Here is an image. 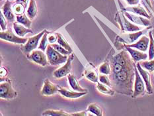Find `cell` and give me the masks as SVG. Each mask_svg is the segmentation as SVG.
Instances as JSON below:
<instances>
[{
    "label": "cell",
    "instance_id": "cell-1",
    "mask_svg": "<svg viewBox=\"0 0 154 116\" xmlns=\"http://www.w3.org/2000/svg\"><path fill=\"white\" fill-rule=\"evenodd\" d=\"M135 66L134 63L126 66L122 71L118 74H112L111 86L114 90L120 94L132 95L133 83L135 80Z\"/></svg>",
    "mask_w": 154,
    "mask_h": 116
},
{
    "label": "cell",
    "instance_id": "cell-2",
    "mask_svg": "<svg viewBox=\"0 0 154 116\" xmlns=\"http://www.w3.org/2000/svg\"><path fill=\"white\" fill-rule=\"evenodd\" d=\"M46 56H47L48 61L50 64L52 66H58L66 63L68 61V56L63 55L59 52L51 45H48L46 49Z\"/></svg>",
    "mask_w": 154,
    "mask_h": 116
},
{
    "label": "cell",
    "instance_id": "cell-3",
    "mask_svg": "<svg viewBox=\"0 0 154 116\" xmlns=\"http://www.w3.org/2000/svg\"><path fill=\"white\" fill-rule=\"evenodd\" d=\"M151 27H149L146 29L142 30V31H136V32H132V33H123L120 36H118L117 38V42H119V44H122V49L123 46L125 45H130L134 43L135 41H136L139 38L141 37V36L145 34L148 31V29Z\"/></svg>",
    "mask_w": 154,
    "mask_h": 116
},
{
    "label": "cell",
    "instance_id": "cell-4",
    "mask_svg": "<svg viewBox=\"0 0 154 116\" xmlns=\"http://www.w3.org/2000/svg\"><path fill=\"white\" fill-rule=\"evenodd\" d=\"M115 20L120 25L121 31L124 33H132L140 31V28L138 25L133 24L132 23L126 19V17L122 11L121 15L119 12L116 13Z\"/></svg>",
    "mask_w": 154,
    "mask_h": 116
},
{
    "label": "cell",
    "instance_id": "cell-5",
    "mask_svg": "<svg viewBox=\"0 0 154 116\" xmlns=\"http://www.w3.org/2000/svg\"><path fill=\"white\" fill-rule=\"evenodd\" d=\"M46 31V30H44V31H42V32L39 33L38 35H36L35 36H31V37L28 38V41H26L25 45L22 46L21 47L23 53H25V55H28L31 52L35 51V50L38 46L40 41H41L42 36L44 35Z\"/></svg>",
    "mask_w": 154,
    "mask_h": 116
},
{
    "label": "cell",
    "instance_id": "cell-6",
    "mask_svg": "<svg viewBox=\"0 0 154 116\" xmlns=\"http://www.w3.org/2000/svg\"><path fill=\"white\" fill-rule=\"evenodd\" d=\"M135 80L134 84V92L132 95V98L138 97L144 94L146 92V84L145 82L142 79L141 75L138 71V68L135 66Z\"/></svg>",
    "mask_w": 154,
    "mask_h": 116
},
{
    "label": "cell",
    "instance_id": "cell-7",
    "mask_svg": "<svg viewBox=\"0 0 154 116\" xmlns=\"http://www.w3.org/2000/svg\"><path fill=\"white\" fill-rule=\"evenodd\" d=\"M0 38L2 40H4L9 42H11L15 44H25L28 41V38H21V36L14 34L11 29L3 31L0 33Z\"/></svg>",
    "mask_w": 154,
    "mask_h": 116
},
{
    "label": "cell",
    "instance_id": "cell-8",
    "mask_svg": "<svg viewBox=\"0 0 154 116\" xmlns=\"http://www.w3.org/2000/svg\"><path fill=\"white\" fill-rule=\"evenodd\" d=\"M17 93L12 88L10 81L2 82L0 85V97L2 99H11L15 98Z\"/></svg>",
    "mask_w": 154,
    "mask_h": 116
},
{
    "label": "cell",
    "instance_id": "cell-9",
    "mask_svg": "<svg viewBox=\"0 0 154 116\" xmlns=\"http://www.w3.org/2000/svg\"><path fill=\"white\" fill-rule=\"evenodd\" d=\"M27 57L31 61L42 66H46L48 63L47 56L41 50H35L27 55Z\"/></svg>",
    "mask_w": 154,
    "mask_h": 116
},
{
    "label": "cell",
    "instance_id": "cell-10",
    "mask_svg": "<svg viewBox=\"0 0 154 116\" xmlns=\"http://www.w3.org/2000/svg\"><path fill=\"white\" fill-rule=\"evenodd\" d=\"M73 57H74V56L72 53L68 56V61L66 62V64L62 66L61 68L57 69L56 71L53 72V75L56 78H62L68 76L69 74V72H71L72 70V61H73Z\"/></svg>",
    "mask_w": 154,
    "mask_h": 116
},
{
    "label": "cell",
    "instance_id": "cell-11",
    "mask_svg": "<svg viewBox=\"0 0 154 116\" xmlns=\"http://www.w3.org/2000/svg\"><path fill=\"white\" fill-rule=\"evenodd\" d=\"M136 65L137 68H138V70L140 75H141V76H142V79L143 80V81H144V82H145L147 93L149 94H153V89L152 85L151 77H150L149 72L143 68H142L141 64H140V63L139 62H137V64Z\"/></svg>",
    "mask_w": 154,
    "mask_h": 116
},
{
    "label": "cell",
    "instance_id": "cell-12",
    "mask_svg": "<svg viewBox=\"0 0 154 116\" xmlns=\"http://www.w3.org/2000/svg\"><path fill=\"white\" fill-rule=\"evenodd\" d=\"M125 15L127 19H128L130 21L135 23L137 25H142L144 27H150L152 25L151 22L149 20V19L146 18L144 17L140 16L138 15H134L132 14L130 12L126 11H122Z\"/></svg>",
    "mask_w": 154,
    "mask_h": 116
},
{
    "label": "cell",
    "instance_id": "cell-13",
    "mask_svg": "<svg viewBox=\"0 0 154 116\" xmlns=\"http://www.w3.org/2000/svg\"><path fill=\"white\" fill-rule=\"evenodd\" d=\"M129 53L126 51H122L120 52L115 55L112 58V63H118L122 65L123 66H127L132 64H134V62L130 56Z\"/></svg>",
    "mask_w": 154,
    "mask_h": 116
},
{
    "label": "cell",
    "instance_id": "cell-14",
    "mask_svg": "<svg viewBox=\"0 0 154 116\" xmlns=\"http://www.w3.org/2000/svg\"><path fill=\"white\" fill-rule=\"evenodd\" d=\"M124 49L128 52L130 56L132 57L133 61L136 62H138L141 61H144V60L148 58V55H147L144 52L139 51L138 49L134 48L128 47V46H124Z\"/></svg>",
    "mask_w": 154,
    "mask_h": 116
},
{
    "label": "cell",
    "instance_id": "cell-15",
    "mask_svg": "<svg viewBox=\"0 0 154 116\" xmlns=\"http://www.w3.org/2000/svg\"><path fill=\"white\" fill-rule=\"evenodd\" d=\"M149 45V37L146 36H142L138 41L130 45H125L124 46H128V47L134 48L142 52H146L148 51ZM123 46V49H124Z\"/></svg>",
    "mask_w": 154,
    "mask_h": 116
},
{
    "label": "cell",
    "instance_id": "cell-16",
    "mask_svg": "<svg viewBox=\"0 0 154 116\" xmlns=\"http://www.w3.org/2000/svg\"><path fill=\"white\" fill-rule=\"evenodd\" d=\"M59 87L58 86L54 84L48 78L45 80L44 85L41 89V94L43 96H52L58 92Z\"/></svg>",
    "mask_w": 154,
    "mask_h": 116
},
{
    "label": "cell",
    "instance_id": "cell-17",
    "mask_svg": "<svg viewBox=\"0 0 154 116\" xmlns=\"http://www.w3.org/2000/svg\"><path fill=\"white\" fill-rule=\"evenodd\" d=\"M2 12L3 13V15L5 16L6 19L8 20V21L10 23L15 21V13L12 9L11 2H9V0H6L4 5L2 8Z\"/></svg>",
    "mask_w": 154,
    "mask_h": 116
},
{
    "label": "cell",
    "instance_id": "cell-18",
    "mask_svg": "<svg viewBox=\"0 0 154 116\" xmlns=\"http://www.w3.org/2000/svg\"><path fill=\"white\" fill-rule=\"evenodd\" d=\"M59 87V90L58 92L61 94L62 96H63L64 98H69V99H76V98H79L82 96H85V94H88V92H73L69 90L68 89H66L64 88L60 87V86H58Z\"/></svg>",
    "mask_w": 154,
    "mask_h": 116
},
{
    "label": "cell",
    "instance_id": "cell-19",
    "mask_svg": "<svg viewBox=\"0 0 154 116\" xmlns=\"http://www.w3.org/2000/svg\"><path fill=\"white\" fill-rule=\"evenodd\" d=\"M122 11H126L130 13H135L136 15H138L140 16L144 17L146 18L151 19L152 16L149 15V13L147 11V10L145 9L143 7L138 5V6H131V7H127V8H122Z\"/></svg>",
    "mask_w": 154,
    "mask_h": 116
},
{
    "label": "cell",
    "instance_id": "cell-20",
    "mask_svg": "<svg viewBox=\"0 0 154 116\" xmlns=\"http://www.w3.org/2000/svg\"><path fill=\"white\" fill-rule=\"evenodd\" d=\"M68 80L69 82V84L71 86V88L73 89L74 91L77 92H88L86 89L82 88L80 84H79L78 79L75 77V76L73 74H68Z\"/></svg>",
    "mask_w": 154,
    "mask_h": 116
},
{
    "label": "cell",
    "instance_id": "cell-21",
    "mask_svg": "<svg viewBox=\"0 0 154 116\" xmlns=\"http://www.w3.org/2000/svg\"><path fill=\"white\" fill-rule=\"evenodd\" d=\"M13 29L17 35H18L21 37H23L28 33H32V31L29 28L26 27L25 26L19 25L18 23H13Z\"/></svg>",
    "mask_w": 154,
    "mask_h": 116
},
{
    "label": "cell",
    "instance_id": "cell-22",
    "mask_svg": "<svg viewBox=\"0 0 154 116\" xmlns=\"http://www.w3.org/2000/svg\"><path fill=\"white\" fill-rule=\"evenodd\" d=\"M37 5H36L35 0H29V5L26 11V15L29 17L30 19L32 20L35 19L37 15Z\"/></svg>",
    "mask_w": 154,
    "mask_h": 116
},
{
    "label": "cell",
    "instance_id": "cell-23",
    "mask_svg": "<svg viewBox=\"0 0 154 116\" xmlns=\"http://www.w3.org/2000/svg\"><path fill=\"white\" fill-rule=\"evenodd\" d=\"M31 19H30L29 17L25 14H22L19 15H16V21L18 23H20L26 27L30 28L31 25Z\"/></svg>",
    "mask_w": 154,
    "mask_h": 116
},
{
    "label": "cell",
    "instance_id": "cell-24",
    "mask_svg": "<svg viewBox=\"0 0 154 116\" xmlns=\"http://www.w3.org/2000/svg\"><path fill=\"white\" fill-rule=\"evenodd\" d=\"M56 35L57 36V42H58V44L61 45L62 46H63V48L66 49V50H68V51H69L71 53H73V50L72 47L68 44V42L66 41V40L65 39L64 37H63V36L59 33H56Z\"/></svg>",
    "mask_w": 154,
    "mask_h": 116
},
{
    "label": "cell",
    "instance_id": "cell-25",
    "mask_svg": "<svg viewBox=\"0 0 154 116\" xmlns=\"http://www.w3.org/2000/svg\"><path fill=\"white\" fill-rule=\"evenodd\" d=\"M97 89L100 92L103 93L104 94L112 96L115 94V91L112 90L111 88H110V86L102 84L101 82L97 83Z\"/></svg>",
    "mask_w": 154,
    "mask_h": 116
},
{
    "label": "cell",
    "instance_id": "cell-26",
    "mask_svg": "<svg viewBox=\"0 0 154 116\" xmlns=\"http://www.w3.org/2000/svg\"><path fill=\"white\" fill-rule=\"evenodd\" d=\"M48 34H49V32L46 31L44 35L42 36V37L41 39V41H40L39 45L38 46V49L39 50H41V51H42L43 52H45L46 51V49H47V47H48Z\"/></svg>",
    "mask_w": 154,
    "mask_h": 116
},
{
    "label": "cell",
    "instance_id": "cell-27",
    "mask_svg": "<svg viewBox=\"0 0 154 116\" xmlns=\"http://www.w3.org/2000/svg\"><path fill=\"white\" fill-rule=\"evenodd\" d=\"M88 111L93 115L97 116H102L103 115V110L99 105L96 104H91L88 108Z\"/></svg>",
    "mask_w": 154,
    "mask_h": 116
},
{
    "label": "cell",
    "instance_id": "cell-28",
    "mask_svg": "<svg viewBox=\"0 0 154 116\" xmlns=\"http://www.w3.org/2000/svg\"><path fill=\"white\" fill-rule=\"evenodd\" d=\"M42 115L50 116H68L71 115L68 113L63 110H53V109H48L42 113Z\"/></svg>",
    "mask_w": 154,
    "mask_h": 116
},
{
    "label": "cell",
    "instance_id": "cell-29",
    "mask_svg": "<svg viewBox=\"0 0 154 116\" xmlns=\"http://www.w3.org/2000/svg\"><path fill=\"white\" fill-rule=\"evenodd\" d=\"M149 45L148 51V58L152 60L154 58V38L152 35V31H149Z\"/></svg>",
    "mask_w": 154,
    "mask_h": 116
},
{
    "label": "cell",
    "instance_id": "cell-30",
    "mask_svg": "<svg viewBox=\"0 0 154 116\" xmlns=\"http://www.w3.org/2000/svg\"><path fill=\"white\" fill-rule=\"evenodd\" d=\"M25 8V5L22 4V3L15 2L14 5L13 7V11L16 15H19L24 14Z\"/></svg>",
    "mask_w": 154,
    "mask_h": 116
},
{
    "label": "cell",
    "instance_id": "cell-31",
    "mask_svg": "<svg viewBox=\"0 0 154 116\" xmlns=\"http://www.w3.org/2000/svg\"><path fill=\"white\" fill-rule=\"evenodd\" d=\"M85 77L89 80L93 82H98L99 81V76L95 71H86L85 72Z\"/></svg>",
    "mask_w": 154,
    "mask_h": 116
},
{
    "label": "cell",
    "instance_id": "cell-32",
    "mask_svg": "<svg viewBox=\"0 0 154 116\" xmlns=\"http://www.w3.org/2000/svg\"><path fill=\"white\" fill-rule=\"evenodd\" d=\"M142 67L148 71L149 72H154V58L149 61H143L140 62Z\"/></svg>",
    "mask_w": 154,
    "mask_h": 116
},
{
    "label": "cell",
    "instance_id": "cell-33",
    "mask_svg": "<svg viewBox=\"0 0 154 116\" xmlns=\"http://www.w3.org/2000/svg\"><path fill=\"white\" fill-rule=\"evenodd\" d=\"M99 72L102 74L109 75L110 74V72H111V69H110L109 63L108 62H105L103 63V64L99 66Z\"/></svg>",
    "mask_w": 154,
    "mask_h": 116
},
{
    "label": "cell",
    "instance_id": "cell-34",
    "mask_svg": "<svg viewBox=\"0 0 154 116\" xmlns=\"http://www.w3.org/2000/svg\"><path fill=\"white\" fill-rule=\"evenodd\" d=\"M51 45L56 50V51H58L59 52H60L63 55H69L72 54L71 52L68 51V50L63 48V46H62L60 45H59L58 43H53V44H51Z\"/></svg>",
    "mask_w": 154,
    "mask_h": 116
},
{
    "label": "cell",
    "instance_id": "cell-35",
    "mask_svg": "<svg viewBox=\"0 0 154 116\" xmlns=\"http://www.w3.org/2000/svg\"><path fill=\"white\" fill-rule=\"evenodd\" d=\"M126 66L118 64V63L112 62V74H116L122 71Z\"/></svg>",
    "mask_w": 154,
    "mask_h": 116
},
{
    "label": "cell",
    "instance_id": "cell-36",
    "mask_svg": "<svg viewBox=\"0 0 154 116\" xmlns=\"http://www.w3.org/2000/svg\"><path fill=\"white\" fill-rule=\"evenodd\" d=\"M99 80L100 81V82L102 83V84H104L105 85H107L109 86H111V80L109 79V78L107 76V75L105 74H102L99 75Z\"/></svg>",
    "mask_w": 154,
    "mask_h": 116
},
{
    "label": "cell",
    "instance_id": "cell-37",
    "mask_svg": "<svg viewBox=\"0 0 154 116\" xmlns=\"http://www.w3.org/2000/svg\"><path fill=\"white\" fill-rule=\"evenodd\" d=\"M142 3L149 13H153V7L151 0H142Z\"/></svg>",
    "mask_w": 154,
    "mask_h": 116
},
{
    "label": "cell",
    "instance_id": "cell-38",
    "mask_svg": "<svg viewBox=\"0 0 154 116\" xmlns=\"http://www.w3.org/2000/svg\"><path fill=\"white\" fill-rule=\"evenodd\" d=\"M3 13L0 12V24H1V29L3 31H6L7 29V21L5 17H4Z\"/></svg>",
    "mask_w": 154,
    "mask_h": 116
},
{
    "label": "cell",
    "instance_id": "cell-39",
    "mask_svg": "<svg viewBox=\"0 0 154 116\" xmlns=\"http://www.w3.org/2000/svg\"><path fill=\"white\" fill-rule=\"evenodd\" d=\"M48 42L51 43V44H53V43H55L57 42V36L56 35H50L48 36Z\"/></svg>",
    "mask_w": 154,
    "mask_h": 116
},
{
    "label": "cell",
    "instance_id": "cell-40",
    "mask_svg": "<svg viewBox=\"0 0 154 116\" xmlns=\"http://www.w3.org/2000/svg\"><path fill=\"white\" fill-rule=\"evenodd\" d=\"M126 1L129 5H136L140 2V0H126Z\"/></svg>",
    "mask_w": 154,
    "mask_h": 116
},
{
    "label": "cell",
    "instance_id": "cell-41",
    "mask_svg": "<svg viewBox=\"0 0 154 116\" xmlns=\"http://www.w3.org/2000/svg\"><path fill=\"white\" fill-rule=\"evenodd\" d=\"M8 74V71L5 68H1V77L2 78L3 76H5Z\"/></svg>",
    "mask_w": 154,
    "mask_h": 116
},
{
    "label": "cell",
    "instance_id": "cell-42",
    "mask_svg": "<svg viewBox=\"0 0 154 116\" xmlns=\"http://www.w3.org/2000/svg\"><path fill=\"white\" fill-rule=\"evenodd\" d=\"M29 1V0H16L15 2L21 3H22V4L25 5V7L26 8V6H27V3H28Z\"/></svg>",
    "mask_w": 154,
    "mask_h": 116
},
{
    "label": "cell",
    "instance_id": "cell-43",
    "mask_svg": "<svg viewBox=\"0 0 154 116\" xmlns=\"http://www.w3.org/2000/svg\"><path fill=\"white\" fill-rule=\"evenodd\" d=\"M71 115H73V116H83V115H87L86 112L85 111H82L79 113H75V114H71Z\"/></svg>",
    "mask_w": 154,
    "mask_h": 116
}]
</instances>
